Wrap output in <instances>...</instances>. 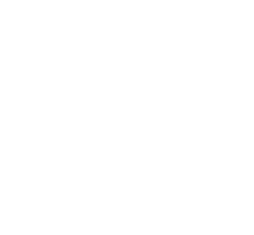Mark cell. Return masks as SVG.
Wrapping results in <instances>:
<instances>
[]
</instances>
